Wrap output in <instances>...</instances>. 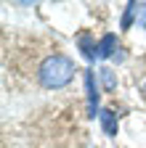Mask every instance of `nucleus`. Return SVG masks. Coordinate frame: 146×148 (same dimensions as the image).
<instances>
[{
	"label": "nucleus",
	"instance_id": "f257e3e1",
	"mask_svg": "<svg viewBox=\"0 0 146 148\" xmlns=\"http://www.w3.org/2000/svg\"><path fill=\"white\" fill-rule=\"evenodd\" d=\"M75 71H77L75 61H72L69 56L56 53V56H48V58L40 64L37 79H40V85L45 90H61V87H66L72 79H75Z\"/></svg>",
	"mask_w": 146,
	"mask_h": 148
},
{
	"label": "nucleus",
	"instance_id": "f03ea898",
	"mask_svg": "<svg viewBox=\"0 0 146 148\" xmlns=\"http://www.w3.org/2000/svg\"><path fill=\"white\" fill-rule=\"evenodd\" d=\"M85 92H88V114L96 116V108H98V90H96L93 71H85Z\"/></svg>",
	"mask_w": 146,
	"mask_h": 148
},
{
	"label": "nucleus",
	"instance_id": "7ed1b4c3",
	"mask_svg": "<svg viewBox=\"0 0 146 148\" xmlns=\"http://www.w3.org/2000/svg\"><path fill=\"white\" fill-rule=\"evenodd\" d=\"M98 116H101V127H104V132L114 138V135H117V114H114L112 108H104Z\"/></svg>",
	"mask_w": 146,
	"mask_h": 148
},
{
	"label": "nucleus",
	"instance_id": "20e7f679",
	"mask_svg": "<svg viewBox=\"0 0 146 148\" xmlns=\"http://www.w3.org/2000/svg\"><path fill=\"white\" fill-rule=\"evenodd\" d=\"M114 48H117V37L114 34H104L101 42H98V58H109V56L114 53Z\"/></svg>",
	"mask_w": 146,
	"mask_h": 148
},
{
	"label": "nucleus",
	"instance_id": "39448f33",
	"mask_svg": "<svg viewBox=\"0 0 146 148\" xmlns=\"http://www.w3.org/2000/svg\"><path fill=\"white\" fill-rule=\"evenodd\" d=\"M98 74H101V85H104V90H106V92H112V90L117 87V77H114V71L104 66V69H98Z\"/></svg>",
	"mask_w": 146,
	"mask_h": 148
},
{
	"label": "nucleus",
	"instance_id": "423d86ee",
	"mask_svg": "<svg viewBox=\"0 0 146 148\" xmlns=\"http://www.w3.org/2000/svg\"><path fill=\"white\" fill-rule=\"evenodd\" d=\"M80 48H82V56H85L88 61H93L96 56H98V48H93V42H90V37H88V34L80 37Z\"/></svg>",
	"mask_w": 146,
	"mask_h": 148
},
{
	"label": "nucleus",
	"instance_id": "0eeeda50",
	"mask_svg": "<svg viewBox=\"0 0 146 148\" xmlns=\"http://www.w3.org/2000/svg\"><path fill=\"white\" fill-rule=\"evenodd\" d=\"M136 13H138V3H127V8H125V16H122V29H130V24H133Z\"/></svg>",
	"mask_w": 146,
	"mask_h": 148
},
{
	"label": "nucleus",
	"instance_id": "6e6552de",
	"mask_svg": "<svg viewBox=\"0 0 146 148\" xmlns=\"http://www.w3.org/2000/svg\"><path fill=\"white\" fill-rule=\"evenodd\" d=\"M138 27H141V29H146V3H141V5H138Z\"/></svg>",
	"mask_w": 146,
	"mask_h": 148
}]
</instances>
